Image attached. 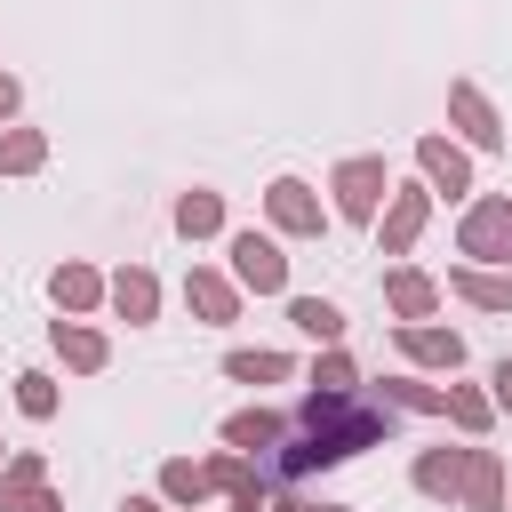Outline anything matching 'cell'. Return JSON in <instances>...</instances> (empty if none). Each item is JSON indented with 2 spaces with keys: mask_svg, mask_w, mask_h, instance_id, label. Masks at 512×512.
Returning <instances> with one entry per match:
<instances>
[{
  "mask_svg": "<svg viewBox=\"0 0 512 512\" xmlns=\"http://www.w3.org/2000/svg\"><path fill=\"white\" fill-rule=\"evenodd\" d=\"M384 400H392V408H416V416H440V400H448V392H440V384H408V376H392V384H384Z\"/></svg>",
  "mask_w": 512,
  "mask_h": 512,
  "instance_id": "obj_27",
  "label": "cell"
},
{
  "mask_svg": "<svg viewBox=\"0 0 512 512\" xmlns=\"http://www.w3.org/2000/svg\"><path fill=\"white\" fill-rule=\"evenodd\" d=\"M232 512H272V496H264V480H256V472L232 488Z\"/></svg>",
  "mask_w": 512,
  "mask_h": 512,
  "instance_id": "obj_29",
  "label": "cell"
},
{
  "mask_svg": "<svg viewBox=\"0 0 512 512\" xmlns=\"http://www.w3.org/2000/svg\"><path fill=\"white\" fill-rule=\"evenodd\" d=\"M448 288H456L464 304H480V312H512V264H504V272H496V264H456Z\"/></svg>",
  "mask_w": 512,
  "mask_h": 512,
  "instance_id": "obj_11",
  "label": "cell"
},
{
  "mask_svg": "<svg viewBox=\"0 0 512 512\" xmlns=\"http://www.w3.org/2000/svg\"><path fill=\"white\" fill-rule=\"evenodd\" d=\"M56 360H64V368H80V376H96V368L112 360V344H104L96 328H80V320H56Z\"/></svg>",
  "mask_w": 512,
  "mask_h": 512,
  "instance_id": "obj_15",
  "label": "cell"
},
{
  "mask_svg": "<svg viewBox=\"0 0 512 512\" xmlns=\"http://www.w3.org/2000/svg\"><path fill=\"white\" fill-rule=\"evenodd\" d=\"M16 408H24V416H40V424H48V416H56V384H48V376H40V368H24V376H16Z\"/></svg>",
  "mask_w": 512,
  "mask_h": 512,
  "instance_id": "obj_26",
  "label": "cell"
},
{
  "mask_svg": "<svg viewBox=\"0 0 512 512\" xmlns=\"http://www.w3.org/2000/svg\"><path fill=\"white\" fill-rule=\"evenodd\" d=\"M40 160H48V136L40 128H8L0 136V176H32Z\"/></svg>",
  "mask_w": 512,
  "mask_h": 512,
  "instance_id": "obj_25",
  "label": "cell"
},
{
  "mask_svg": "<svg viewBox=\"0 0 512 512\" xmlns=\"http://www.w3.org/2000/svg\"><path fill=\"white\" fill-rule=\"evenodd\" d=\"M464 464H472V448H424L416 456V488L424 496H464Z\"/></svg>",
  "mask_w": 512,
  "mask_h": 512,
  "instance_id": "obj_14",
  "label": "cell"
},
{
  "mask_svg": "<svg viewBox=\"0 0 512 512\" xmlns=\"http://www.w3.org/2000/svg\"><path fill=\"white\" fill-rule=\"evenodd\" d=\"M24 512H64V504H56L48 488H40V496H24Z\"/></svg>",
  "mask_w": 512,
  "mask_h": 512,
  "instance_id": "obj_33",
  "label": "cell"
},
{
  "mask_svg": "<svg viewBox=\"0 0 512 512\" xmlns=\"http://www.w3.org/2000/svg\"><path fill=\"white\" fill-rule=\"evenodd\" d=\"M280 432H288V416H272V408H240V416L224 424V448H240V456H264Z\"/></svg>",
  "mask_w": 512,
  "mask_h": 512,
  "instance_id": "obj_16",
  "label": "cell"
},
{
  "mask_svg": "<svg viewBox=\"0 0 512 512\" xmlns=\"http://www.w3.org/2000/svg\"><path fill=\"white\" fill-rule=\"evenodd\" d=\"M264 216H272V232H288V240H320V232H328V216H320V200H312L304 176H280V184L264 192Z\"/></svg>",
  "mask_w": 512,
  "mask_h": 512,
  "instance_id": "obj_5",
  "label": "cell"
},
{
  "mask_svg": "<svg viewBox=\"0 0 512 512\" xmlns=\"http://www.w3.org/2000/svg\"><path fill=\"white\" fill-rule=\"evenodd\" d=\"M272 512H352V504H304V496H288V504H272Z\"/></svg>",
  "mask_w": 512,
  "mask_h": 512,
  "instance_id": "obj_32",
  "label": "cell"
},
{
  "mask_svg": "<svg viewBox=\"0 0 512 512\" xmlns=\"http://www.w3.org/2000/svg\"><path fill=\"white\" fill-rule=\"evenodd\" d=\"M488 384H496V392H488V400H496V416H512V352L496 360V376H488Z\"/></svg>",
  "mask_w": 512,
  "mask_h": 512,
  "instance_id": "obj_30",
  "label": "cell"
},
{
  "mask_svg": "<svg viewBox=\"0 0 512 512\" xmlns=\"http://www.w3.org/2000/svg\"><path fill=\"white\" fill-rule=\"evenodd\" d=\"M336 216H352V224H376V208H384V192H392V168L376 160V152H352V160H336Z\"/></svg>",
  "mask_w": 512,
  "mask_h": 512,
  "instance_id": "obj_2",
  "label": "cell"
},
{
  "mask_svg": "<svg viewBox=\"0 0 512 512\" xmlns=\"http://www.w3.org/2000/svg\"><path fill=\"white\" fill-rule=\"evenodd\" d=\"M400 352L416 368H464V336L456 328H424V320H400Z\"/></svg>",
  "mask_w": 512,
  "mask_h": 512,
  "instance_id": "obj_10",
  "label": "cell"
},
{
  "mask_svg": "<svg viewBox=\"0 0 512 512\" xmlns=\"http://www.w3.org/2000/svg\"><path fill=\"white\" fill-rule=\"evenodd\" d=\"M176 232H184V240L224 232V192H184V200H176Z\"/></svg>",
  "mask_w": 512,
  "mask_h": 512,
  "instance_id": "obj_20",
  "label": "cell"
},
{
  "mask_svg": "<svg viewBox=\"0 0 512 512\" xmlns=\"http://www.w3.org/2000/svg\"><path fill=\"white\" fill-rule=\"evenodd\" d=\"M440 416H448V424H464V432L480 440V432L496 424V400H488V392H472V384H448V400H440Z\"/></svg>",
  "mask_w": 512,
  "mask_h": 512,
  "instance_id": "obj_23",
  "label": "cell"
},
{
  "mask_svg": "<svg viewBox=\"0 0 512 512\" xmlns=\"http://www.w3.org/2000/svg\"><path fill=\"white\" fill-rule=\"evenodd\" d=\"M104 296L120 304V320H152V312H160V280H152L144 264H128V272H120V280H112Z\"/></svg>",
  "mask_w": 512,
  "mask_h": 512,
  "instance_id": "obj_18",
  "label": "cell"
},
{
  "mask_svg": "<svg viewBox=\"0 0 512 512\" xmlns=\"http://www.w3.org/2000/svg\"><path fill=\"white\" fill-rule=\"evenodd\" d=\"M352 384H360V376H352V360H344V352L328 344V352L312 360V392H352Z\"/></svg>",
  "mask_w": 512,
  "mask_h": 512,
  "instance_id": "obj_28",
  "label": "cell"
},
{
  "mask_svg": "<svg viewBox=\"0 0 512 512\" xmlns=\"http://www.w3.org/2000/svg\"><path fill=\"white\" fill-rule=\"evenodd\" d=\"M48 296H56V312H96V304H104V272L56 264V272H48Z\"/></svg>",
  "mask_w": 512,
  "mask_h": 512,
  "instance_id": "obj_13",
  "label": "cell"
},
{
  "mask_svg": "<svg viewBox=\"0 0 512 512\" xmlns=\"http://www.w3.org/2000/svg\"><path fill=\"white\" fill-rule=\"evenodd\" d=\"M40 488H48V464L24 448V456L0 472V512H24V496H40Z\"/></svg>",
  "mask_w": 512,
  "mask_h": 512,
  "instance_id": "obj_24",
  "label": "cell"
},
{
  "mask_svg": "<svg viewBox=\"0 0 512 512\" xmlns=\"http://www.w3.org/2000/svg\"><path fill=\"white\" fill-rule=\"evenodd\" d=\"M16 104H24V88H16V80H8V72H0V120H8V112H16Z\"/></svg>",
  "mask_w": 512,
  "mask_h": 512,
  "instance_id": "obj_31",
  "label": "cell"
},
{
  "mask_svg": "<svg viewBox=\"0 0 512 512\" xmlns=\"http://www.w3.org/2000/svg\"><path fill=\"white\" fill-rule=\"evenodd\" d=\"M160 496L200 512V496H216V488H208V464H192V456H168V464H160Z\"/></svg>",
  "mask_w": 512,
  "mask_h": 512,
  "instance_id": "obj_19",
  "label": "cell"
},
{
  "mask_svg": "<svg viewBox=\"0 0 512 512\" xmlns=\"http://www.w3.org/2000/svg\"><path fill=\"white\" fill-rule=\"evenodd\" d=\"M424 216H432V184L392 192V208H384V256H408V248H416V232H424Z\"/></svg>",
  "mask_w": 512,
  "mask_h": 512,
  "instance_id": "obj_7",
  "label": "cell"
},
{
  "mask_svg": "<svg viewBox=\"0 0 512 512\" xmlns=\"http://www.w3.org/2000/svg\"><path fill=\"white\" fill-rule=\"evenodd\" d=\"M376 440H392V400L312 392L304 416H296L256 464H264L272 480H304V472H328V464H344V456H360V448H376Z\"/></svg>",
  "mask_w": 512,
  "mask_h": 512,
  "instance_id": "obj_1",
  "label": "cell"
},
{
  "mask_svg": "<svg viewBox=\"0 0 512 512\" xmlns=\"http://www.w3.org/2000/svg\"><path fill=\"white\" fill-rule=\"evenodd\" d=\"M224 376L232 384H280V376H296V360L288 352H224Z\"/></svg>",
  "mask_w": 512,
  "mask_h": 512,
  "instance_id": "obj_22",
  "label": "cell"
},
{
  "mask_svg": "<svg viewBox=\"0 0 512 512\" xmlns=\"http://www.w3.org/2000/svg\"><path fill=\"white\" fill-rule=\"evenodd\" d=\"M232 280L256 288V296H288V256H280V240H264V232H232Z\"/></svg>",
  "mask_w": 512,
  "mask_h": 512,
  "instance_id": "obj_4",
  "label": "cell"
},
{
  "mask_svg": "<svg viewBox=\"0 0 512 512\" xmlns=\"http://www.w3.org/2000/svg\"><path fill=\"white\" fill-rule=\"evenodd\" d=\"M184 304L208 320V328H224V320H240V288L224 280V272H208V264H192V280H184Z\"/></svg>",
  "mask_w": 512,
  "mask_h": 512,
  "instance_id": "obj_9",
  "label": "cell"
},
{
  "mask_svg": "<svg viewBox=\"0 0 512 512\" xmlns=\"http://www.w3.org/2000/svg\"><path fill=\"white\" fill-rule=\"evenodd\" d=\"M464 504H472V512H504V464H496V448H472V464H464Z\"/></svg>",
  "mask_w": 512,
  "mask_h": 512,
  "instance_id": "obj_17",
  "label": "cell"
},
{
  "mask_svg": "<svg viewBox=\"0 0 512 512\" xmlns=\"http://www.w3.org/2000/svg\"><path fill=\"white\" fill-rule=\"evenodd\" d=\"M120 512H168V504H160V496H128Z\"/></svg>",
  "mask_w": 512,
  "mask_h": 512,
  "instance_id": "obj_34",
  "label": "cell"
},
{
  "mask_svg": "<svg viewBox=\"0 0 512 512\" xmlns=\"http://www.w3.org/2000/svg\"><path fill=\"white\" fill-rule=\"evenodd\" d=\"M448 112H456L464 144H480V152H496V144H504V120H496V104H488L472 80H456V88H448Z\"/></svg>",
  "mask_w": 512,
  "mask_h": 512,
  "instance_id": "obj_6",
  "label": "cell"
},
{
  "mask_svg": "<svg viewBox=\"0 0 512 512\" xmlns=\"http://www.w3.org/2000/svg\"><path fill=\"white\" fill-rule=\"evenodd\" d=\"M416 168H424V184H432V192H448V200H456V192H472V160H464L448 136H424V144H416Z\"/></svg>",
  "mask_w": 512,
  "mask_h": 512,
  "instance_id": "obj_8",
  "label": "cell"
},
{
  "mask_svg": "<svg viewBox=\"0 0 512 512\" xmlns=\"http://www.w3.org/2000/svg\"><path fill=\"white\" fill-rule=\"evenodd\" d=\"M456 248H464L472 264H512V200H504V192L472 200L464 224H456Z\"/></svg>",
  "mask_w": 512,
  "mask_h": 512,
  "instance_id": "obj_3",
  "label": "cell"
},
{
  "mask_svg": "<svg viewBox=\"0 0 512 512\" xmlns=\"http://www.w3.org/2000/svg\"><path fill=\"white\" fill-rule=\"evenodd\" d=\"M384 304H392L400 320H432V304H440V280H424V272L392 264V272H384Z\"/></svg>",
  "mask_w": 512,
  "mask_h": 512,
  "instance_id": "obj_12",
  "label": "cell"
},
{
  "mask_svg": "<svg viewBox=\"0 0 512 512\" xmlns=\"http://www.w3.org/2000/svg\"><path fill=\"white\" fill-rule=\"evenodd\" d=\"M288 320H296L312 344H336V336H344V312H336L328 296H288Z\"/></svg>",
  "mask_w": 512,
  "mask_h": 512,
  "instance_id": "obj_21",
  "label": "cell"
}]
</instances>
